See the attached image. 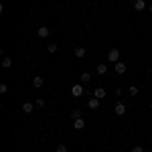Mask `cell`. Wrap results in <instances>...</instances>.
I'll return each instance as SVG.
<instances>
[{
  "label": "cell",
  "instance_id": "1",
  "mask_svg": "<svg viewBox=\"0 0 152 152\" xmlns=\"http://www.w3.org/2000/svg\"><path fill=\"white\" fill-rule=\"evenodd\" d=\"M107 61L118 63V61H120V51H118V49H110V51H107Z\"/></svg>",
  "mask_w": 152,
  "mask_h": 152
},
{
  "label": "cell",
  "instance_id": "2",
  "mask_svg": "<svg viewBox=\"0 0 152 152\" xmlns=\"http://www.w3.org/2000/svg\"><path fill=\"white\" fill-rule=\"evenodd\" d=\"M71 95H73V97H81L83 95V85L81 83H75V85L71 87Z\"/></svg>",
  "mask_w": 152,
  "mask_h": 152
},
{
  "label": "cell",
  "instance_id": "3",
  "mask_svg": "<svg viewBox=\"0 0 152 152\" xmlns=\"http://www.w3.org/2000/svg\"><path fill=\"white\" fill-rule=\"evenodd\" d=\"M45 85V77H41V75H37V77H33V87H37V89H41Z\"/></svg>",
  "mask_w": 152,
  "mask_h": 152
},
{
  "label": "cell",
  "instance_id": "4",
  "mask_svg": "<svg viewBox=\"0 0 152 152\" xmlns=\"http://www.w3.org/2000/svg\"><path fill=\"white\" fill-rule=\"evenodd\" d=\"M114 69H116V73H118V75H124V73H126V63H124V61H118Z\"/></svg>",
  "mask_w": 152,
  "mask_h": 152
},
{
  "label": "cell",
  "instance_id": "5",
  "mask_svg": "<svg viewBox=\"0 0 152 152\" xmlns=\"http://www.w3.org/2000/svg\"><path fill=\"white\" fill-rule=\"evenodd\" d=\"M114 112H116V116H124V114H126V105L122 104V102H118L116 107H114Z\"/></svg>",
  "mask_w": 152,
  "mask_h": 152
},
{
  "label": "cell",
  "instance_id": "6",
  "mask_svg": "<svg viewBox=\"0 0 152 152\" xmlns=\"http://www.w3.org/2000/svg\"><path fill=\"white\" fill-rule=\"evenodd\" d=\"M85 53H87V49L83 47V45L75 47V57H77V59H83V57H85Z\"/></svg>",
  "mask_w": 152,
  "mask_h": 152
},
{
  "label": "cell",
  "instance_id": "7",
  "mask_svg": "<svg viewBox=\"0 0 152 152\" xmlns=\"http://www.w3.org/2000/svg\"><path fill=\"white\" fill-rule=\"evenodd\" d=\"M105 95H107V94H105L104 87H95V89H94V97H97V99H104Z\"/></svg>",
  "mask_w": 152,
  "mask_h": 152
},
{
  "label": "cell",
  "instance_id": "8",
  "mask_svg": "<svg viewBox=\"0 0 152 152\" xmlns=\"http://www.w3.org/2000/svg\"><path fill=\"white\" fill-rule=\"evenodd\" d=\"M144 8H146V2H144V0H134V10H144Z\"/></svg>",
  "mask_w": 152,
  "mask_h": 152
},
{
  "label": "cell",
  "instance_id": "9",
  "mask_svg": "<svg viewBox=\"0 0 152 152\" xmlns=\"http://www.w3.org/2000/svg\"><path fill=\"white\" fill-rule=\"evenodd\" d=\"M91 77H94V75H91L89 71H83V73H81V77H79V79H81V83H89V81H91Z\"/></svg>",
  "mask_w": 152,
  "mask_h": 152
},
{
  "label": "cell",
  "instance_id": "10",
  "mask_svg": "<svg viewBox=\"0 0 152 152\" xmlns=\"http://www.w3.org/2000/svg\"><path fill=\"white\" fill-rule=\"evenodd\" d=\"M73 128H75V130H83V128H85L83 118H79V120H73Z\"/></svg>",
  "mask_w": 152,
  "mask_h": 152
},
{
  "label": "cell",
  "instance_id": "11",
  "mask_svg": "<svg viewBox=\"0 0 152 152\" xmlns=\"http://www.w3.org/2000/svg\"><path fill=\"white\" fill-rule=\"evenodd\" d=\"M87 105H89V110H97V107H99V99H97V97H91V99L87 102Z\"/></svg>",
  "mask_w": 152,
  "mask_h": 152
},
{
  "label": "cell",
  "instance_id": "12",
  "mask_svg": "<svg viewBox=\"0 0 152 152\" xmlns=\"http://www.w3.org/2000/svg\"><path fill=\"white\" fill-rule=\"evenodd\" d=\"M49 33H51V31H49L47 26H41V28L37 31V35L41 37V39H45V37H49Z\"/></svg>",
  "mask_w": 152,
  "mask_h": 152
},
{
  "label": "cell",
  "instance_id": "13",
  "mask_svg": "<svg viewBox=\"0 0 152 152\" xmlns=\"http://www.w3.org/2000/svg\"><path fill=\"white\" fill-rule=\"evenodd\" d=\"M33 110H35V104H28V102H24V104H23V112H24V114H31Z\"/></svg>",
  "mask_w": 152,
  "mask_h": 152
},
{
  "label": "cell",
  "instance_id": "14",
  "mask_svg": "<svg viewBox=\"0 0 152 152\" xmlns=\"http://www.w3.org/2000/svg\"><path fill=\"white\" fill-rule=\"evenodd\" d=\"M95 71H97V75H105V73H107V65H105V63H99Z\"/></svg>",
  "mask_w": 152,
  "mask_h": 152
},
{
  "label": "cell",
  "instance_id": "15",
  "mask_svg": "<svg viewBox=\"0 0 152 152\" xmlns=\"http://www.w3.org/2000/svg\"><path fill=\"white\" fill-rule=\"evenodd\" d=\"M10 65H12V59L10 57H2V67H4V69H8Z\"/></svg>",
  "mask_w": 152,
  "mask_h": 152
},
{
  "label": "cell",
  "instance_id": "16",
  "mask_svg": "<svg viewBox=\"0 0 152 152\" xmlns=\"http://www.w3.org/2000/svg\"><path fill=\"white\" fill-rule=\"evenodd\" d=\"M69 116L73 118V120H79V118H81V110H71Z\"/></svg>",
  "mask_w": 152,
  "mask_h": 152
},
{
  "label": "cell",
  "instance_id": "17",
  "mask_svg": "<svg viewBox=\"0 0 152 152\" xmlns=\"http://www.w3.org/2000/svg\"><path fill=\"white\" fill-rule=\"evenodd\" d=\"M128 94H130V95H138V87H136V85H130Z\"/></svg>",
  "mask_w": 152,
  "mask_h": 152
},
{
  "label": "cell",
  "instance_id": "18",
  "mask_svg": "<svg viewBox=\"0 0 152 152\" xmlns=\"http://www.w3.org/2000/svg\"><path fill=\"white\" fill-rule=\"evenodd\" d=\"M57 49H59L57 43H51V45H49V53H57Z\"/></svg>",
  "mask_w": 152,
  "mask_h": 152
},
{
  "label": "cell",
  "instance_id": "19",
  "mask_svg": "<svg viewBox=\"0 0 152 152\" xmlns=\"http://www.w3.org/2000/svg\"><path fill=\"white\" fill-rule=\"evenodd\" d=\"M35 107H45V99H43V97H39V99L35 102Z\"/></svg>",
  "mask_w": 152,
  "mask_h": 152
},
{
  "label": "cell",
  "instance_id": "20",
  "mask_svg": "<svg viewBox=\"0 0 152 152\" xmlns=\"http://www.w3.org/2000/svg\"><path fill=\"white\" fill-rule=\"evenodd\" d=\"M8 91V85L6 83H0V94H6Z\"/></svg>",
  "mask_w": 152,
  "mask_h": 152
},
{
  "label": "cell",
  "instance_id": "21",
  "mask_svg": "<svg viewBox=\"0 0 152 152\" xmlns=\"http://www.w3.org/2000/svg\"><path fill=\"white\" fill-rule=\"evenodd\" d=\"M55 150H57V152H67V146H65V144H59Z\"/></svg>",
  "mask_w": 152,
  "mask_h": 152
},
{
  "label": "cell",
  "instance_id": "22",
  "mask_svg": "<svg viewBox=\"0 0 152 152\" xmlns=\"http://www.w3.org/2000/svg\"><path fill=\"white\" fill-rule=\"evenodd\" d=\"M132 152H144V146H134Z\"/></svg>",
  "mask_w": 152,
  "mask_h": 152
},
{
  "label": "cell",
  "instance_id": "23",
  "mask_svg": "<svg viewBox=\"0 0 152 152\" xmlns=\"http://www.w3.org/2000/svg\"><path fill=\"white\" fill-rule=\"evenodd\" d=\"M114 94H116V95H122V94H124V89H122V87H116V91H114Z\"/></svg>",
  "mask_w": 152,
  "mask_h": 152
},
{
  "label": "cell",
  "instance_id": "24",
  "mask_svg": "<svg viewBox=\"0 0 152 152\" xmlns=\"http://www.w3.org/2000/svg\"><path fill=\"white\" fill-rule=\"evenodd\" d=\"M150 12H152V4H150Z\"/></svg>",
  "mask_w": 152,
  "mask_h": 152
},
{
  "label": "cell",
  "instance_id": "25",
  "mask_svg": "<svg viewBox=\"0 0 152 152\" xmlns=\"http://www.w3.org/2000/svg\"><path fill=\"white\" fill-rule=\"evenodd\" d=\"M150 107H152V102H150Z\"/></svg>",
  "mask_w": 152,
  "mask_h": 152
}]
</instances>
